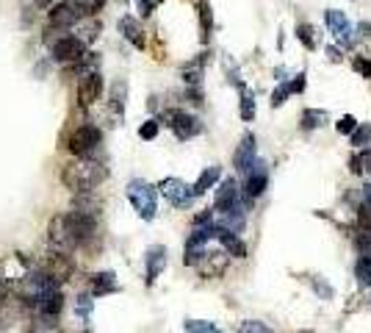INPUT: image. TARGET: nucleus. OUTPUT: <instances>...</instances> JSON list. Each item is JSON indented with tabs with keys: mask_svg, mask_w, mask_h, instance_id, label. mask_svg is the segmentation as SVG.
<instances>
[{
	"mask_svg": "<svg viewBox=\"0 0 371 333\" xmlns=\"http://www.w3.org/2000/svg\"><path fill=\"white\" fill-rule=\"evenodd\" d=\"M349 170H352L355 175H366V172H371V147H363V153H355V156L349 159Z\"/></svg>",
	"mask_w": 371,
	"mask_h": 333,
	"instance_id": "obj_25",
	"label": "nucleus"
},
{
	"mask_svg": "<svg viewBox=\"0 0 371 333\" xmlns=\"http://www.w3.org/2000/svg\"><path fill=\"white\" fill-rule=\"evenodd\" d=\"M47 242H50V247H53L56 253H69L72 247H78L75 236H72L69 228H67L64 214H56V217L50 220V225H47Z\"/></svg>",
	"mask_w": 371,
	"mask_h": 333,
	"instance_id": "obj_7",
	"label": "nucleus"
},
{
	"mask_svg": "<svg viewBox=\"0 0 371 333\" xmlns=\"http://www.w3.org/2000/svg\"><path fill=\"white\" fill-rule=\"evenodd\" d=\"M324 19H327V28L333 31V36H336L338 42H352V25H349V19H347L344 11H338V8H327Z\"/></svg>",
	"mask_w": 371,
	"mask_h": 333,
	"instance_id": "obj_14",
	"label": "nucleus"
},
{
	"mask_svg": "<svg viewBox=\"0 0 371 333\" xmlns=\"http://www.w3.org/2000/svg\"><path fill=\"white\" fill-rule=\"evenodd\" d=\"M106 178V167L97 164V161H69L64 164L61 170V181L67 189H75V192H89L94 189L100 181Z\"/></svg>",
	"mask_w": 371,
	"mask_h": 333,
	"instance_id": "obj_1",
	"label": "nucleus"
},
{
	"mask_svg": "<svg viewBox=\"0 0 371 333\" xmlns=\"http://www.w3.org/2000/svg\"><path fill=\"white\" fill-rule=\"evenodd\" d=\"M238 114H241L244 122H252V117H255V100H252L247 92L241 95V108H238Z\"/></svg>",
	"mask_w": 371,
	"mask_h": 333,
	"instance_id": "obj_31",
	"label": "nucleus"
},
{
	"mask_svg": "<svg viewBox=\"0 0 371 333\" xmlns=\"http://www.w3.org/2000/svg\"><path fill=\"white\" fill-rule=\"evenodd\" d=\"M327 120H330V114H327L324 108H305V111H302V128H308V131L322 128Z\"/></svg>",
	"mask_w": 371,
	"mask_h": 333,
	"instance_id": "obj_24",
	"label": "nucleus"
},
{
	"mask_svg": "<svg viewBox=\"0 0 371 333\" xmlns=\"http://www.w3.org/2000/svg\"><path fill=\"white\" fill-rule=\"evenodd\" d=\"M119 286H117V275L114 273H97V275H92V281H89V295L92 298H103V295H111V292H117Z\"/></svg>",
	"mask_w": 371,
	"mask_h": 333,
	"instance_id": "obj_20",
	"label": "nucleus"
},
{
	"mask_svg": "<svg viewBox=\"0 0 371 333\" xmlns=\"http://www.w3.org/2000/svg\"><path fill=\"white\" fill-rule=\"evenodd\" d=\"M252 161H255V136H252V133H244V139H241V145H238V150H236L233 164H236V170L247 172V170L252 167Z\"/></svg>",
	"mask_w": 371,
	"mask_h": 333,
	"instance_id": "obj_17",
	"label": "nucleus"
},
{
	"mask_svg": "<svg viewBox=\"0 0 371 333\" xmlns=\"http://www.w3.org/2000/svg\"><path fill=\"white\" fill-rule=\"evenodd\" d=\"M36 3V8H50L53 6V0H33Z\"/></svg>",
	"mask_w": 371,
	"mask_h": 333,
	"instance_id": "obj_43",
	"label": "nucleus"
},
{
	"mask_svg": "<svg viewBox=\"0 0 371 333\" xmlns=\"http://www.w3.org/2000/svg\"><path fill=\"white\" fill-rule=\"evenodd\" d=\"M219 175H222V167H208V170H205V172L197 178V184L191 186L194 197H197V195H205V192H208V189H211V186L219 181Z\"/></svg>",
	"mask_w": 371,
	"mask_h": 333,
	"instance_id": "obj_23",
	"label": "nucleus"
},
{
	"mask_svg": "<svg viewBox=\"0 0 371 333\" xmlns=\"http://www.w3.org/2000/svg\"><path fill=\"white\" fill-rule=\"evenodd\" d=\"M349 136H352V145H355V147H369L371 145V125L369 122L355 125V131H352Z\"/></svg>",
	"mask_w": 371,
	"mask_h": 333,
	"instance_id": "obj_28",
	"label": "nucleus"
},
{
	"mask_svg": "<svg viewBox=\"0 0 371 333\" xmlns=\"http://www.w3.org/2000/svg\"><path fill=\"white\" fill-rule=\"evenodd\" d=\"M44 273H47L53 281L64 284V281H69V278H72L75 264H72V259H69L67 253H53V256L44 261Z\"/></svg>",
	"mask_w": 371,
	"mask_h": 333,
	"instance_id": "obj_12",
	"label": "nucleus"
},
{
	"mask_svg": "<svg viewBox=\"0 0 371 333\" xmlns=\"http://www.w3.org/2000/svg\"><path fill=\"white\" fill-rule=\"evenodd\" d=\"M100 95H103V75L97 70L83 72L81 81H78V103L83 108H89V106H94L100 100Z\"/></svg>",
	"mask_w": 371,
	"mask_h": 333,
	"instance_id": "obj_8",
	"label": "nucleus"
},
{
	"mask_svg": "<svg viewBox=\"0 0 371 333\" xmlns=\"http://www.w3.org/2000/svg\"><path fill=\"white\" fill-rule=\"evenodd\" d=\"M186 331L188 333H224V331H219L213 323H205V320H186Z\"/></svg>",
	"mask_w": 371,
	"mask_h": 333,
	"instance_id": "obj_29",
	"label": "nucleus"
},
{
	"mask_svg": "<svg viewBox=\"0 0 371 333\" xmlns=\"http://www.w3.org/2000/svg\"><path fill=\"white\" fill-rule=\"evenodd\" d=\"M288 89H291V95H294V92H302V89H305V72H299L294 81H288Z\"/></svg>",
	"mask_w": 371,
	"mask_h": 333,
	"instance_id": "obj_41",
	"label": "nucleus"
},
{
	"mask_svg": "<svg viewBox=\"0 0 371 333\" xmlns=\"http://www.w3.org/2000/svg\"><path fill=\"white\" fill-rule=\"evenodd\" d=\"M199 19H202V39H208V31H211V8L205 3L199 6Z\"/></svg>",
	"mask_w": 371,
	"mask_h": 333,
	"instance_id": "obj_39",
	"label": "nucleus"
},
{
	"mask_svg": "<svg viewBox=\"0 0 371 333\" xmlns=\"http://www.w3.org/2000/svg\"><path fill=\"white\" fill-rule=\"evenodd\" d=\"M352 67H355V72H358V75L371 78V61H369V58H361V56H358V58L352 61Z\"/></svg>",
	"mask_w": 371,
	"mask_h": 333,
	"instance_id": "obj_38",
	"label": "nucleus"
},
{
	"mask_svg": "<svg viewBox=\"0 0 371 333\" xmlns=\"http://www.w3.org/2000/svg\"><path fill=\"white\" fill-rule=\"evenodd\" d=\"M355 125H358V120L352 117V114H344L338 122H336V128H338V133H352L355 131Z\"/></svg>",
	"mask_w": 371,
	"mask_h": 333,
	"instance_id": "obj_36",
	"label": "nucleus"
},
{
	"mask_svg": "<svg viewBox=\"0 0 371 333\" xmlns=\"http://www.w3.org/2000/svg\"><path fill=\"white\" fill-rule=\"evenodd\" d=\"M266 186H269V170H266V164H255L249 178H247V195L261 197L266 192Z\"/></svg>",
	"mask_w": 371,
	"mask_h": 333,
	"instance_id": "obj_19",
	"label": "nucleus"
},
{
	"mask_svg": "<svg viewBox=\"0 0 371 333\" xmlns=\"http://www.w3.org/2000/svg\"><path fill=\"white\" fill-rule=\"evenodd\" d=\"M64 220H67V228H69V234L75 236V242H78V245L89 242V239L94 236V231H97V222H94L92 211L75 209V211H67V214H64Z\"/></svg>",
	"mask_w": 371,
	"mask_h": 333,
	"instance_id": "obj_6",
	"label": "nucleus"
},
{
	"mask_svg": "<svg viewBox=\"0 0 371 333\" xmlns=\"http://www.w3.org/2000/svg\"><path fill=\"white\" fill-rule=\"evenodd\" d=\"M125 100H128V83L125 81H114L111 83V95H108V114H114L117 120H122Z\"/></svg>",
	"mask_w": 371,
	"mask_h": 333,
	"instance_id": "obj_18",
	"label": "nucleus"
},
{
	"mask_svg": "<svg viewBox=\"0 0 371 333\" xmlns=\"http://www.w3.org/2000/svg\"><path fill=\"white\" fill-rule=\"evenodd\" d=\"M213 236L222 242V247H224L230 256H236V259H247V247H244V242H241L233 231H227V228H216Z\"/></svg>",
	"mask_w": 371,
	"mask_h": 333,
	"instance_id": "obj_21",
	"label": "nucleus"
},
{
	"mask_svg": "<svg viewBox=\"0 0 371 333\" xmlns=\"http://www.w3.org/2000/svg\"><path fill=\"white\" fill-rule=\"evenodd\" d=\"M227 264H230V259H227L224 253H205V256L197 261L202 278H222V273L227 270Z\"/></svg>",
	"mask_w": 371,
	"mask_h": 333,
	"instance_id": "obj_15",
	"label": "nucleus"
},
{
	"mask_svg": "<svg viewBox=\"0 0 371 333\" xmlns=\"http://www.w3.org/2000/svg\"><path fill=\"white\" fill-rule=\"evenodd\" d=\"M72 3L81 11V17H97L106 8V0H72Z\"/></svg>",
	"mask_w": 371,
	"mask_h": 333,
	"instance_id": "obj_27",
	"label": "nucleus"
},
{
	"mask_svg": "<svg viewBox=\"0 0 371 333\" xmlns=\"http://www.w3.org/2000/svg\"><path fill=\"white\" fill-rule=\"evenodd\" d=\"M136 8H139L142 17H150L156 11V0H136Z\"/></svg>",
	"mask_w": 371,
	"mask_h": 333,
	"instance_id": "obj_40",
	"label": "nucleus"
},
{
	"mask_svg": "<svg viewBox=\"0 0 371 333\" xmlns=\"http://www.w3.org/2000/svg\"><path fill=\"white\" fill-rule=\"evenodd\" d=\"M167 125L175 131L178 139H194L197 133H202V122L194 117V114H186V111H167Z\"/></svg>",
	"mask_w": 371,
	"mask_h": 333,
	"instance_id": "obj_9",
	"label": "nucleus"
},
{
	"mask_svg": "<svg viewBox=\"0 0 371 333\" xmlns=\"http://www.w3.org/2000/svg\"><path fill=\"white\" fill-rule=\"evenodd\" d=\"M28 333H36V331H28Z\"/></svg>",
	"mask_w": 371,
	"mask_h": 333,
	"instance_id": "obj_44",
	"label": "nucleus"
},
{
	"mask_svg": "<svg viewBox=\"0 0 371 333\" xmlns=\"http://www.w3.org/2000/svg\"><path fill=\"white\" fill-rule=\"evenodd\" d=\"M199 78H202V61H194L183 70V81L188 86H199Z\"/></svg>",
	"mask_w": 371,
	"mask_h": 333,
	"instance_id": "obj_30",
	"label": "nucleus"
},
{
	"mask_svg": "<svg viewBox=\"0 0 371 333\" xmlns=\"http://www.w3.org/2000/svg\"><path fill=\"white\" fill-rule=\"evenodd\" d=\"M81 22V11L75 8L72 0H61V3H53L50 11H47V28L50 31H69Z\"/></svg>",
	"mask_w": 371,
	"mask_h": 333,
	"instance_id": "obj_5",
	"label": "nucleus"
},
{
	"mask_svg": "<svg viewBox=\"0 0 371 333\" xmlns=\"http://www.w3.org/2000/svg\"><path fill=\"white\" fill-rule=\"evenodd\" d=\"M297 39H299L308 50H316V47H319V33H316V28H313V25H308V22L297 25Z\"/></svg>",
	"mask_w": 371,
	"mask_h": 333,
	"instance_id": "obj_26",
	"label": "nucleus"
},
{
	"mask_svg": "<svg viewBox=\"0 0 371 333\" xmlns=\"http://www.w3.org/2000/svg\"><path fill=\"white\" fill-rule=\"evenodd\" d=\"M288 95H291L288 83H280V86L274 89V95H272V106H274V108H277V106H283V103L288 100Z\"/></svg>",
	"mask_w": 371,
	"mask_h": 333,
	"instance_id": "obj_35",
	"label": "nucleus"
},
{
	"mask_svg": "<svg viewBox=\"0 0 371 333\" xmlns=\"http://www.w3.org/2000/svg\"><path fill=\"white\" fill-rule=\"evenodd\" d=\"M128 200H131V206L136 209V214L142 220H147V222L156 220V214H158V189L156 186H150L147 181L136 178V181L128 184Z\"/></svg>",
	"mask_w": 371,
	"mask_h": 333,
	"instance_id": "obj_2",
	"label": "nucleus"
},
{
	"mask_svg": "<svg viewBox=\"0 0 371 333\" xmlns=\"http://www.w3.org/2000/svg\"><path fill=\"white\" fill-rule=\"evenodd\" d=\"M238 333H274V331L266 323H261V320H247V323L238 325Z\"/></svg>",
	"mask_w": 371,
	"mask_h": 333,
	"instance_id": "obj_33",
	"label": "nucleus"
},
{
	"mask_svg": "<svg viewBox=\"0 0 371 333\" xmlns=\"http://www.w3.org/2000/svg\"><path fill=\"white\" fill-rule=\"evenodd\" d=\"M50 56H53V61H58V64H75V61H81V58L86 56V42H83L81 36L64 33V36H58V39L50 44Z\"/></svg>",
	"mask_w": 371,
	"mask_h": 333,
	"instance_id": "obj_4",
	"label": "nucleus"
},
{
	"mask_svg": "<svg viewBox=\"0 0 371 333\" xmlns=\"http://www.w3.org/2000/svg\"><path fill=\"white\" fill-rule=\"evenodd\" d=\"M39 311H42V317H47V320H56L58 314H61V309H64V295H61V289H53V292H47L39 303Z\"/></svg>",
	"mask_w": 371,
	"mask_h": 333,
	"instance_id": "obj_22",
	"label": "nucleus"
},
{
	"mask_svg": "<svg viewBox=\"0 0 371 333\" xmlns=\"http://www.w3.org/2000/svg\"><path fill=\"white\" fill-rule=\"evenodd\" d=\"M236 206H238V184H236L233 178H227V181H222L219 189H216L213 209L222 211V214H230V211H236Z\"/></svg>",
	"mask_w": 371,
	"mask_h": 333,
	"instance_id": "obj_11",
	"label": "nucleus"
},
{
	"mask_svg": "<svg viewBox=\"0 0 371 333\" xmlns=\"http://www.w3.org/2000/svg\"><path fill=\"white\" fill-rule=\"evenodd\" d=\"M75 309H78V317H81V320H89V317H92V295H81Z\"/></svg>",
	"mask_w": 371,
	"mask_h": 333,
	"instance_id": "obj_34",
	"label": "nucleus"
},
{
	"mask_svg": "<svg viewBox=\"0 0 371 333\" xmlns=\"http://www.w3.org/2000/svg\"><path fill=\"white\" fill-rule=\"evenodd\" d=\"M327 58H330V61H341L344 56H341V50L333 44V47H327Z\"/></svg>",
	"mask_w": 371,
	"mask_h": 333,
	"instance_id": "obj_42",
	"label": "nucleus"
},
{
	"mask_svg": "<svg viewBox=\"0 0 371 333\" xmlns=\"http://www.w3.org/2000/svg\"><path fill=\"white\" fill-rule=\"evenodd\" d=\"M358 275L363 284H371V256H363L361 264H358Z\"/></svg>",
	"mask_w": 371,
	"mask_h": 333,
	"instance_id": "obj_37",
	"label": "nucleus"
},
{
	"mask_svg": "<svg viewBox=\"0 0 371 333\" xmlns=\"http://www.w3.org/2000/svg\"><path fill=\"white\" fill-rule=\"evenodd\" d=\"M158 131H161V122H158V120H147V122L139 128V136H142L145 142H153V139L158 136Z\"/></svg>",
	"mask_w": 371,
	"mask_h": 333,
	"instance_id": "obj_32",
	"label": "nucleus"
},
{
	"mask_svg": "<svg viewBox=\"0 0 371 333\" xmlns=\"http://www.w3.org/2000/svg\"><path fill=\"white\" fill-rule=\"evenodd\" d=\"M158 192H161L172 206H178V209H183V206H188V203L194 200L191 186H186V181H181V178H164V181L158 184Z\"/></svg>",
	"mask_w": 371,
	"mask_h": 333,
	"instance_id": "obj_10",
	"label": "nucleus"
},
{
	"mask_svg": "<svg viewBox=\"0 0 371 333\" xmlns=\"http://www.w3.org/2000/svg\"><path fill=\"white\" fill-rule=\"evenodd\" d=\"M103 142V133H100V128L97 125H78L72 133H69V139H67V147H69V153L72 156H78V159H89L94 150H97V145Z\"/></svg>",
	"mask_w": 371,
	"mask_h": 333,
	"instance_id": "obj_3",
	"label": "nucleus"
},
{
	"mask_svg": "<svg viewBox=\"0 0 371 333\" xmlns=\"http://www.w3.org/2000/svg\"><path fill=\"white\" fill-rule=\"evenodd\" d=\"M164 267H167V247H164V245H153V247L147 250V256H145V273H147V284H150V286H153L156 278L164 273Z\"/></svg>",
	"mask_w": 371,
	"mask_h": 333,
	"instance_id": "obj_13",
	"label": "nucleus"
},
{
	"mask_svg": "<svg viewBox=\"0 0 371 333\" xmlns=\"http://www.w3.org/2000/svg\"><path fill=\"white\" fill-rule=\"evenodd\" d=\"M119 33L133 44V47H145L147 44V36H145V28H142V22L136 19V17H131V14H125L122 19H119Z\"/></svg>",
	"mask_w": 371,
	"mask_h": 333,
	"instance_id": "obj_16",
	"label": "nucleus"
}]
</instances>
